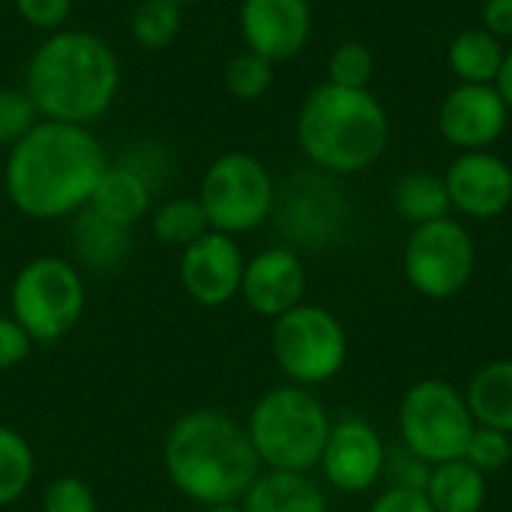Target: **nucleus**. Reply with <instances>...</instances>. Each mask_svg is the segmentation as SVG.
<instances>
[{
    "label": "nucleus",
    "instance_id": "5701e85b",
    "mask_svg": "<svg viewBox=\"0 0 512 512\" xmlns=\"http://www.w3.org/2000/svg\"><path fill=\"white\" fill-rule=\"evenodd\" d=\"M474 423L512 435V360H492L474 372L465 390Z\"/></svg>",
    "mask_w": 512,
    "mask_h": 512
},
{
    "label": "nucleus",
    "instance_id": "1a4fd4ad",
    "mask_svg": "<svg viewBox=\"0 0 512 512\" xmlns=\"http://www.w3.org/2000/svg\"><path fill=\"white\" fill-rule=\"evenodd\" d=\"M396 423L399 441L429 465L462 459L477 426L465 390L441 378H423L411 384L399 402Z\"/></svg>",
    "mask_w": 512,
    "mask_h": 512
},
{
    "label": "nucleus",
    "instance_id": "cd10ccee",
    "mask_svg": "<svg viewBox=\"0 0 512 512\" xmlns=\"http://www.w3.org/2000/svg\"><path fill=\"white\" fill-rule=\"evenodd\" d=\"M273 81H276V63H270L267 57H261L249 48L237 51L225 66V87L240 102L264 99L270 93Z\"/></svg>",
    "mask_w": 512,
    "mask_h": 512
},
{
    "label": "nucleus",
    "instance_id": "4468645a",
    "mask_svg": "<svg viewBox=\"0 0 512 512\" xmlns=\"http://www.w3.org/2000/svg\"><path fill=\"white\" fill-rule=\"evenodd\" d=\"M441 177L450 207L465 219H498L512 207V165L495 150L459 153Z\"/></svg>",
    "mask_w": 512,
    "mask_h": 512
},
{
    "label": "nucleus",
    "instance_id": "c756f323",
    "mask_svg": "<svg viewBox=\"0 0 512 512\" xmlns=\"http://www.w3.org/2000/svg\"><path fill=\"white\" fill-rule=\"evenodd\" d=\"M39 120L42 117L24 87L15 84L0 87V147L9 150L12 144H18Z\"/></svg>",
    "mask_w": 512,
    "mask_h": 512
},
{
    "label": "nucleus",
    "instance_id": "412c9836",
    "mask_svg": "<svg viewBox=\"0 0 512 512\" xmlns=\"http://www.w3.org/2000/svg\"><path fill=\"white\" fill-rule=\"evenodd\" d=\"M426 498L435 512H483L489 501V477L465 459L432 465Z\"/></svg>",
    "mask_w": 512,
    "mask_h": 512
},
{
    "label": "nucleus",
    "instance_id": "9d476101",
    "mask_svg": "<svg viewBox=\"0 0 512 512\" xmlns=\"http://www.w3.org/2000/svg\"><path fill=\"white\" fill-rule=\"evenodd\" d=\"M477 270L474 234L453 216L411 228L402 249L405 282L429 300L459 297Z\"/></svg>",
    "mask_w": 512,
    "mask_h": 512
},
{
    "label": "nucleus",
    "instance_id": "f704fd0d",
    "mask_svg": "<svg viewBox=\"0 0 512 512\" xmlns=\"http://www.w3.org/2000/svg\"><path fill=\"white\" fill-rule=\"evenodd\" d=\"M18 18L42 33H54L63 30L66 21L72 18L75 0H12Z\"/></svg>",
    "mask_w": 512,
    "mask_h": 512
},
{
    "label": "nucleus",
    "instance_id": "2f4dec72",
    "mask_svg": "<svg viewBox=\"0 0 512 512\" xmlns=\"http://www.w3.org/2000/svg\"><path fill=\"white\" fill-rule=\"evenodd\" d=\"M120 165H126L129 171H135L138 177H144L147 183H150V189L156 192L165 180H171V174H174V156H171V150L168 147H162L159 141H135V144H129L123 153H120V159H117Z\"/></svg>",
    "mask_w": 512,
    "mask_h": 512
},
{
    "label": "nucleus",
    "instance_id": "4be33fe9",
    "mask_svg": "<svg viewBox=\"0 0 512 512\" xmlns=\"http://www.w3.org/2000/svg\"><path fill=\"white\" fill-rule=\"evenodd\" d=\"M504 51V42L486 27H465L447 45V66L459 84H495Z\"/></svg>",
    "mask_w": 512,
    "mask_h": 512
},
{
    "label": "nucleus",
    "instance_id": "a878e982",
    "mask_svg": "<svg viewBox=\"0 0 512 512\" xmlns=\"http://www.w3.org/2000/svg\"><path fill=\"white\" fill-rule=\"evenodd\" d=\"M183 27V9L171 0H141L132 9L129 33L144 51H165L174 45Z\"/></svg>",
    "mask_w": 512,
    "mask_h": 512
},
{
    "label": "nucleus",
    "instance_id": "f03ea898",
    "mask_svg": "<svg viewBox=\"0 0 512 512\" xmlns=\"http://www.w3.org/2000/svg\"><path fill=\"white\" fill-rule=\"evenodd\" d=\"M120 57L114 45L81 27L45 33L24 66V90L42 120L93 126L120 96Z\"/></svg>",
    "mask_w": 512,
    "mask_h": 512
},
{
    "label": "nucleus",
    "instance_id": "423d86ee",
    "mask_svg": "<svg viewBox=\"0 0 512 512\" xmlns=\"http://www.w3.org/2000/svg\"><path fill=\"white\" fill-rule=\"evenodd\" d=\"M87 288L78 267L57 255L30 258L12 279L9 309L33 345H54L84 315Z\"/></svg>",
    "mask_w": 512,
    "mask_h": 512
},
{
    "label": "nucleus",
    "instance_id": "bb28decb",
    "mask_svg": "<svg viewBox=\"0 0 512 512\" xmlns=\"http://www.w3.org/2000/svg\"><path fill=\"white\" fill-rule=\"evenodd\" d=\"M36 477V456L30 441L9 429L0 426V507L15 504L33 483Z\"/></svg>",
    "mask_w": 512,
    "mask_h": 512
},
{
    "label": "nucleus",
    "instance_id": "dca6fc26",
    "mask_svg": "<svg viewBox=\"0 0 512 512\" xmlns=\"http://www.w3.org/2000/svg\"><path fill=\"white\" fill-rule=\"evenodd\" d=\"M237 24L249 51L285 63L309 45L315 12L309 0H243Z\"/></svg>",
    "mask_w": 512,
    "mask_h": 512
},
{
    "label": "nucleus",
    "instance_id": "ea45409f",
    "mask_svg": "<svg viewBox=\"0 0 512 512\" xmlns=\"http://www.w3.org/2000/svg\"><path fill=\"white\" fill-rule=\"evenodd\" d=\"M204 512H243L240 504H213V507H204Z\"/></svg>",
    "mask_w": 512,
    "mask_h": 512
},
{
    "label": "nucleus",
    "instance_id": "f257e3e1",
    "mask_svg": "<svg viewBox=\"0 0 512 512\" xmlns=\"http://www.w3.org/2000/svg\"><path fill=\"white\" fill-rule=\"evenodd\" d=\"M105 165L108 156L93 129L39 120L9 147L3 189L9 204L27 219H69L87 207Z\"/></svg>",
    "mask_w": 512,
    "mask_h": 512
},
{
    "label": "nucleus",
    "instance_id": "f3484780",
    "mask_svg": "<svg viewBox=\"0 0 512 512\" xmlns=\"http://www.w3.org/2000/svg\"><path fill=\"white\" fill-rule=\"evenodd\" d=\"M306 264L291 246H270L246 258L240 297L261 318H282L285 312L306 303Z\"/></svg>",
    "mask_w": 512,
    "mask_h": 512
},
{
    "label": "nucleus",
    "instance_id": "2eb2a0df",
    "mask_svg": "<svg viewBox=\"0 0 512 512\" xmlns=\"http://www.w3.org/2000/svg\"><path fill=\"white\" fill-rule=\"evenodd\" d=\"M510 105L495 84H456L438 108V132L459 153L492 150L510 123Z\"/></svg>",
    "mask_w": 512,
    "mask_h": 512
},
{
    "label": "nucleus",
    "instance_id": "6e6552de",
    "mask_svg": "<svg viewBox=\"0 0 512 512\" xmlns=\"http://www.w3.org/2000/svg\"><path fill=\"white\" fill-rule=\"evenodd\" d=\"M273 360L297 387H321L342 375L351 345L345 324L318 303H300L273 321Z\"/></svg>",
    "mask_w": 512,
    "mask_h": 512
},
{
    "label": "nucleus",
    "instance_id": "a19ab883",
    "mask_svg": "<svg viewBox=\"0 0 512 512\" xmlns=\"http://www.w3.org/2000/svg\"><path fill=\"white\" fill-rule=\"evenodd\" d=\"M171 3H177L180 9H186V6H195V3H204V0H171Z\"/></svg>",
    "mask_w": 512,
    "mask_h": 512
},
{
    "label": "nucleus",
    "instance_id": "7ed1b4c3",
    "mask_svg": "<svg viewBox=\"0 0 512 512\" xmlns=\"http://www.w3.org/2000/svg\"><path fill=\"white\" fill-rule=\"evenodd\" d=\"M162 465L171 486L201 507L240 504L264 471L246 426L216 408H195L168 429Z\"/></svg>",
    "mask_w": 512,
    "mask_h": 512
},
{
    "label": "nucleus",
    "instance_id": "c85d7f7f",
    "mask_svg": "<svg viewBox=\"0 0 512 512\" xmlns=\"http://www.w3.org/2000/svg\"><path fill=\"white\" fill-rule=\"evenodd\" d=\"M372 78H375V54L369 45L348 39L330 51V60H327L330 84L351 87V90H372Z\"/></svg>",
    "mask_w": 512,
    "mask_h": 512
},
{
    "label": "nucleus",
    "instance_id": "7c9ffc66",
    "mask_svg": "<svg viewBox=\"0 0 512 512\" xmlns=\"http://www.w3.org/2000/svg\"><path fill=\"white\" fill-rule=\"evenodd\" d=\"M465 462H471L477 471H483L486 477L489 474H498L504 471L512 462V435L510 432H501V429H492V426H474L471 438H468V447H465Z\"/></svg>",
    "mask_w": 512,
    "mask_h": 512
},
{
    "label": "nucleus",
    "instance_id": "473e14b6",
    "mask_svg": "<svg viewBox=\"0 0 512 512\" xmlns=\"http://www.w3.org/2000/svg\"><path fill=\"white\" fill-rule=\"evenodd\" d=\"M432 477V465L411 453L405 444L387 447V462H384V480L390 489H411V492H426Z\"/></svg>",
    "mask_w": 512,
    "mask_h": 512
},
{
    "label": "nucleus",
    "instance_id": "79ce46f5",
    "mask_svg": "<svg viewBox=\"0 0 512 512\" xmlns=\"http://www.w3.org/2000/svg\"><path fill=\"white\" fill-rule=\"evenodd\" d=\"M510 285H512V258H510Z\"/></svg>",
    "mask_w": 512,
    "mask_h": 512
},
{
    "label": "nucleus",
    "instance_id": "39448f33",
    "mask_svg": "<svg viewBox=\"0 0 512 512\" xmlns=\"http://www.w3.org/2000/svg\"><path fill=\"white\" fill-rule=\"evenodd\" d=\"M333 420L324 402L297 384L267 390L246 423L249 441L267 471L309 474L318 468Z\"/></svg>",
    "mask_w": 512,
    "mask_h": 512
},
{
    "label": "nucleus",
    "instance_id": "a211bd4d",
    "mask_svg": "<svg viewBox=\"0 0 512 512\" xmlns=\"http://www.w3.org/2000/svg\"><path fill=\"white\" fill-rule=\"evenodd\" d=\"M69 246L75 258L93 273H114L126 264L132 249V231L120 228L90 207L78 210L69 225Z\"/></svg>",
    "mask_w": 512,
    "mask_h": 512
},
{
    "label": "nucleus",
    "instance_id": "4c0bfd02",
    "mask_svg": "<svg viewBox=\"0 0 512 512\" xmlns=\"http://www.w3.org/2000/svg\"><path fill=\"white\" fill-rule=\"evenodd\" d=\"M480 27H486L501 42L512 39V0H483Z\"/></svg>",
    "mask_w": 512,
    "mask_h": 512
},
{
    "label": "nucleus",
    "instance_id": "ddd939ff",
    "mask_svg": "<svg viewBox=\"0 0 512 512\" xmlns=\"http://www.w3.org/2000/svg\"><path fill=\"white\" fill-rule=\"evenodd\" d=\"M246 270V255L237 237L207 231L186 249H180L177 276L183 291L207 309L228 306L240 297V282Z\"/></svg>",
    "mask_w": 512,
    "mask_h": 512
},
{
    "label": "nucleus",
    "instance_id": "c9c22d12",
    "mask_svg": "<svg viewBox=\"0 0 512 512\" xmlns=\"http://www.w3.org/2000/svg\"><path fill=\"white\" fill-rule=\"evenodd\" d=\"M30 348H33V342L18 327V321L12 315H0V372H9L18 363H24Z\"/></svg>",
    "mask_w": 512,
    "mask_h": 512
},
{
    "label": "nucleus",
    "instance_id": "9b49d317",
    "mask_svg": "<svg viewBox=\"0 0 512 512\" xmlns=\"http://www.w3.org/2000/svg\"><path fill=\"white\" fill-rule=\"evenodd\" d=\"M270 219H276L285 246L327 249L345 234L351 219V201L333 174L312 168L276 186V204Z\"/></svg>",
    "mask_w": 512,
    "mask_h": 512
},
{
    "label": "nucleus",
    "instance_id": "6ab92c4d",
    "mask_svg": "<svg viewBox=\"0 0 512 512\" xmlns=\"http://www.w3.org/2000/svg\"><path fill=\"white\" fill-rule=\"evenodd\" d=\"M87 207L99 213L102 219L120 225V228H135L153 207V189L144 177L129 171L120 162H108Z\"/></svg>",
    "mask_w": 512,
    "mask_h": 512
},
{
    "label": "nucleus",
    "instance_id": "393cba45",
    "mask_svg": "<svg viewBox=\"0 0 512 512\" xmlns=\"http://www.w3.org/2000/svg\"><path fill=\"white\" fill-rule=\"evenodd\" d=\"M150 231H153V237H156L162 246L186 249L189 243H195L201 234L210 231V222H207V216H204V207H201L198 195H195V198L177 195V198L162 201V204L153 210Z\"/></svg>",
    "mask_w": 512,
    "mask_h": 512
},
{
    "label": "nucleus",
    "instance_id": "e433bc0d",
    "mask_svg": "<svg viewBox=\"0 0 512 512\" xmlns=\"http://www.w3.org/2000/svg\"><path fill=\"white\" fill-rule=\"evenodd\" d=\"M369 512H435V507L429 504L426 492H411V489H384Z\"/></svg>",
    "mask_w": 512,
    "mask_h": 512
},
{
    "label": "nucleus",
    "instance_id": "0eeeda50",
    "mask_svg": "<svg viewBox=\"0 0 512 512\" xmlns=\"http://www.w3.org/2000/svg\"><path fill=\"white\" fill-rule=\"evenodd\" d=\"M198 201L210 231L240 237L261 228L273 216L276 180L258 156L228 150L204 168Z\"/></svg>",
    "mask_w": 512,
    "mask_h": 512
},
{
    "label": "nucleus",
    "instance_id": "58836bf2",
    "mask_svg": "<svg viewBox=\"0 0 512 512\" xmlns=\"http://www.w3.org/2000/svg\"><path fill=\"white\" fill-rule=\"evenodd\" d=\"M495 87H498V93L504 96V102L510 105L512 111V45L504 51V63H501V72L495 78Z\"/></svg>",
    "mask_w": 512,
    "mask_h": 512
},
{
    "label": "nucleus",
    "instance_id": "b1692460",
    "mask_svg": "<svg viewBox=\"0 0 512 512\" xmlns=\"http://www.w3.org/2000/svg\"><path fill=\"white\" fill-rule=\"evenodd\" d=\"M393 210L414 228L450 216L453 207H450L444 177L435 171H426V168L405 171L393 183Z\"/></svg>",
    "mask_w": 512,
    "mask_h": 512
},
{
    "label": "nucleus",
    "instance_id": "20e7f679",
    "mask_svg": "<svg viewBox=\"0 0 512 512\" xmlns=\"http://www.w3.org/2000/svg\"><path fill=\"white\" fill-rule=\"evenodd\" d=\"M294 135L312 168L351 177L369 171L384 156L390 144V114L372 90L324 81L306 93Z\"/></svg>",
    "mask_w": 512,
    "mask_h": 512
},
{
    "label": "nucleus",
    "instance_id": "aec40b11",
    "mask_svg": "<svg viewBox=\"0 0 512 512\" xmlns=\"http://www.w3.org/2000/svg\"><path fill=\"white\" fill-rule=\"evenodd\" d=\"M240 507L243 512H327V498L309 474L264 468Z\"/></svg>",
    "mask_w": 512,
    "mask_h": 512
},
{
    "label": "nucleus",
    "instance_id": "f8f14e48",
    "mask_svg": "<svg viewBox=\"0 0 512 512\" xmlns=\"http://www.w3.org/2000/svg\"><path fill=\"white\" fill-rule=\"evenodd\" d=\"M387 444L381 432L363 417H342L333 423L318 468L324 480L342 495H363L384 480Z\"/></svg>",
    "mask_w": 512,
    "mask_h": 512
},
{
    "label": "nucleus",
    "instance_id": "72a5a7b5",
    "mask_svg": "<svg viewBox=\"0 0 512 512\" xmlns=\"http://www.w3.org/2000/svg\"><path fill=\"white\" fill-rule=\"evenodd\" d=\"M42 512H99V504L81 477H57L42 492Z\"/></svg>",
    "mask_w": 512,
    "mask_h": 512
}]
</instances>
